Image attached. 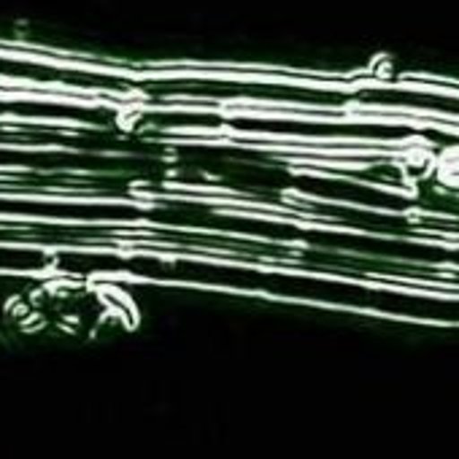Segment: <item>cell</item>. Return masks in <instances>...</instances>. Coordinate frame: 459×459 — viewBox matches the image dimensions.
<instances>
[{
    "mask_svg": "<svg viewBox=\"0 0 459 459\" xmlns=\"http://www.w3.org/2000/svg\"><path fill=\"white\" fill-rule=\"evenodd\" d=\"M0 216L60 219V221H135L154 216V208L133 203H68V200H17L0 197Z\"/></svg>",
    "mask_w": 459,
    "mask_h": 459,
    "instance_id": "1",
    "label": "cell"
},
{
    "mask_svg": "<svg viewBox=\"0 0 459 459\" xmlns=\"http://www.w3.org/2000/svg\"><path fill=\"white\" fill-rule=\"evenodd\" d=\"M346 103L359 106V108L443 117V119H451L454 125H459V95H448V92H437V90L365 84V87H357V90H346Z\"/></svg>",
    "mask_w": 459,
    "mask_h": 459,
    "instance_id": "2",
    "label": "cell"
}]
</instances>
